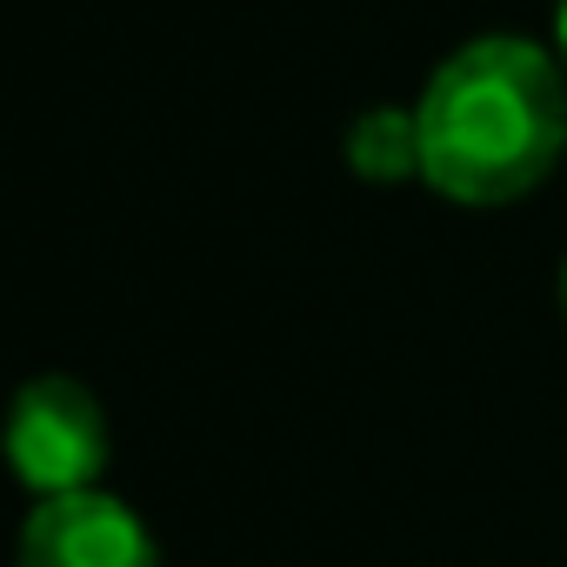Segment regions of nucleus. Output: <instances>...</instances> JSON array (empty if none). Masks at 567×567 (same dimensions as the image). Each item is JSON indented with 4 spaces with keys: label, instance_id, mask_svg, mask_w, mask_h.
I'll return each mask as SVG.
<instances>
[{
    "label": "nucleus",
    "instance_id": "1",
    "mask_svg": "<svg viewBox=\"0 0 567 567\" xmlns=\"http://www.w3.org/2000/svg\"><path fill=\"white\" fill-rule=\"evenodd\" d=\"M421 181L454 207H514L567 154V68L527 34L461 41L414 101Z\"/></svg>",
    "mask_w": 567,
    "mask_h": 567
},
{
    "label": "nucleus",
    "instance_id": "2",
    "mask_svg": "<svg viewBox=\"0 0 567 567\" xmlns=\"http://www.w3.org/2000/svg\"><path fill=\"white\" fill-rule=\"evenodd\" d=\"M8 461L34 501L101 487V474L114 461V427H107V408L94 401V388L74 374H34L8 414Z\"/></svg>",
    "mask_w": 567,
    "mask_h": 567
},
{
    "label": "nucleus",
    "instance_id": "3",
    "mask_svg": "<svg viewBox=\"0 0 567 567\" xmlns=\"http://www.w3.org/2000/svg\"><path fill=\"white\" fill-rule=\"evenodd\" d=\"M21 567H167L154 527L107 487L34 501L21 527Z\"/></svg>",
    "mask_w": 567,
    "mask_h": 567
},
{
    "label": "nucleus",
    "instance_id": "4",
    "mask_svg": "<svg viewBox=\"0 0 567 567\" xmlns=\"http://www.w3.org/2000/svg\"><path fill=\"white\" fill-rule=\"evenodd\" d=\"M348 167L368 187H414L421 181V121L414 107H368L348 121Z\"/></svg>",
    "mask_w": 567,
    "mask_h": 567
},
{
    "label": "nucleus",
    "instance_id": "5",
    "mask_svg": "<svg viewBox=\"0 0 567 567\" xmlns=\"http://www.w3.org/2000/svg\"><path fill=\"white\" fill-rule=\"evenodd\" d=\"M554 61L567 68V0H560V8H554Z\"/></svg>",
    "mask_w": 567,
    "mask_h": 567
},
{
    "label": "nucleus",
    "instance_id": "6",
    "mask_svg": "<svg viewBox=\"0 0 567 567\" xmlns=\"http://www.w3.org/2000/svg\"><path fill=\"white\" fill-rule=\"evenodd\" d=\"M560 315H567V260H560Z\"/></svg>",
    "mask_w": 567,
    "mask_h": 567
}]
</instances>
